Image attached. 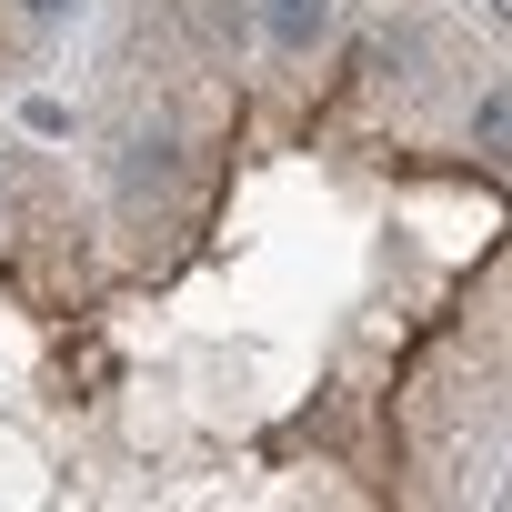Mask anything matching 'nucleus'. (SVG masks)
<instances>
[{"label":"nucleus","mask_w":512,"mask_h":512,"mask_svg":"<svg viewBox=\"0 0 512 512\" xmlns=\"http://www.w3.org/2000/svg\"><path fill=\"white\" fill-rule=\"evenodd\" d=\"M251 11H262V41H272L282 61H312V51L332 41V11H342V0H251Z\"/></svg>","instance_id":"nucleus-1"},{"label":"nucleus","mask_w":512,"mask_h":512,"mask_svg":"<svg viewBox=\"0 0 512 512\" xmlns=\"http://www.w3.org/2000/svg\"><path fill=\"white\" fill-rule=\"evenodd\" d=\"M21 11H31V21H61V11H71V0H21Z\"/></svg>","instance_id":"nucleus-2"}]
</instances>
